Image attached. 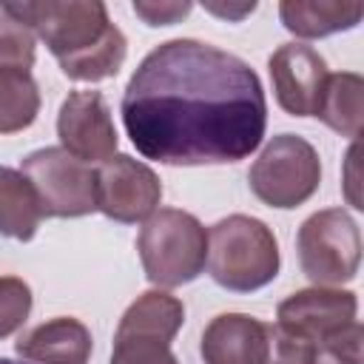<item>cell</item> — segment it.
<instances>
[{"label": "cell", "mask_w": 364, "mask_h": 364, "mask_svg": "<svg viewBox=\"0 0 364 364\" xmlns=\"http://www.w3.org/2000/svg\"><path fill=\"white\" fill-rule=\"evenodd\" d=\"M119 111L134 148L162 165L239 162L267 128L259 74L242 57L191 37L145 54Z\"/></svg>", "instance_id": "1"}, {"label": "cell", "mask_w": 364, "mask_h": 364, "mask_svg": "<svg viewBox=\"0 0 364 364\" xmlns=\"http://www.w3.org/2000/svg\"><path fill=\"white\" fill-rule=\"evenodd\" d=\"M0 11L28 26L57 57L68 80L100 82L125 63L128 40L100 0H23L3 3Z\"/></svg>", "instance_id": "2"}, {"label": "cell", "mask_w": 364, "mask_h": 364, "mask_svg": "<svg viewBox=\"0 0 364 364\" xmlns=\"http://www.w3.org/2000/svg\"><path fill=\"white\" fill-rule=\"evenodd\" d=\"M208 273L233 293H253L279 273V242L273 230L245 213H230L208 230Z\"/></svg>", "instance_id": "3"}, {"label": "cell", "mask_w": 364, "mask_h": 364, "mask_svg": "<svg viewBox=\"0 0 364 364\" xmlns=\"http://www.w3.org/2000/svg\"><path fill=\"white\" fill-rule=\"evenodd\" d=\"M139 262L151 284L179 287L193 282L208 262V230L205 225L179 208L154 210L136 239Z\"/></svg>", "instance_id": "4"}, {"label": "cell", "mask_w": 364, "mask_h": 364, "mask_svg": "<svg viewBox=\"0 0 364 364\" xmlns=\"http://www.w3.org/2000/svg\"><path fill=\"white\" fill-rule=\"evenodd\" d=\"M301 273L316 287L353 282L361 264V233L344 208H324L310 213L296 236Z\"/></svg>", "instance_id": "5"}, {"label": "cell", "mask_w": 364, "mask_h": 364, "mask_svg": "<svg viewBox=\"0 0 364 364\" xmlns=\"http://www.w3.org/2000/svg\"><path fill=\"white\" fill-rule=\"evenodd\" d=\"M182 321L185 304L176 296L165 290H148L136 296L117 324L108 364H179L171 341Z\"/></svg>", "instance_id": "6"}, {"label": "cell", "mask_w": 364, "mask_h": 364, "mask_svg": "<svg viewBox=\"0 0 364 364\" xmlns=\"http://www.w3.org/2000/svg\"><path fill=\"white\" fill-rule=\"evenodd\" d=\"M250 191L270 208H299L307 202L321 182V159L318 151L296 134L273 136L247 173Z\"/></svg>", "instance_id": "7"}, {"label": "cell", "mask_w": 364, "mask_h": 364, "mask_svg": "<svg viewBox=\"0 0 364 364\" xmlns=\"http://www.w3.org/2000/svg\"><path fill=\"white\" fill-rule=\"evenodd\" d=\"M20 173L31 182L43 216L77 219L97 210V171L63 148H37Z\"/></svg>", "instance_id": "8"}, {"label": "cell", "mask_w": 364, "mask_h": 364, "mask_svg": "<svg viewBox=\"0 0 364 364\" xmlns=\"http://www.w3.org/2000/svg\"><path fill=\"white\" fill-rule=\"evenodd\" d=\"M162 199V185L145 162L114 154L97 168V210L114 222L134 225L148 219Z\"/></svg>", "instance_id": "9"}, {"label": "cell", "mask_w": 364, "mask_h": 364, "mask_svg": "<svg viewBox=\"0 0 364 364\" xmlns=\"http://www.w3.org/2000/svg\"><path fill=\"white\" fill-rule=\"evenodd\" d=\"M60 148L80 162H108L117 154L119 136L100 91H71L57 114Z\"/></svg>", "instance_id": "10"}, {"label": "cell", "mask_w": 364, "mask_h": 364, "mask_svg": "<svg viewBox=\"0 0 364 364\" xmlns=\"http://www.w3.org/2000/svg\"><path fill=\"white\" fill-rule=\"evenodd\" d=\"M267 68L276 102L290 117H316L330 77L324 57L307 43H284L270 54Z\"/></svg>", "instance_id": "11"}, {"label": "cell", "mask_w": 364, "mask_h": 364, "mask_svg": "<svg viewBox=\"0 0 364 364\" xmlns=\"http://www.w3.org/2000/svg\"><path fill=\"white\" fill-rule=\"evenodd\" d=\"M358 313V299L338 287H307L290 293L276 307V324L310 344L350 327Z\"/></svg>", "instance_id": "12"}, {"label": "cell", "mask_w": 364, "mask_h": 364, "mask_svg": "<svg viewBox=\"0 0 364 364\" xmlns=\"http://www.w3.org/2000/svg\"><path fill=\"white\" fill-rule=\"evenodd\" d=\"M199 353L205 364H264L267 324L245 313H222L205 327Z\"/></svg>", "instance_id": "13"}, {"label": "cell", "mask_w": 364, "mask_h": 364, "mask_svg": "<svg viewBox=\"0 0 364 364\" xmlns=\"http://www.w3.org/2000/svg\"><path fill=\"white\" fill-rule=\"evenodd\" d=\"M91 347V330L71 316L48 318L23 333L14 344L17 355L31 364H88Z\"/></svg>", "instance_id": "14"}, {"label": "cell", "mask_w": 364, "mask_h": 364, "mask_svg": "<svg viewBox=\"0 0 364 364\" xmlns=\"http://www.w3.org/2000/svg\"><path fill=\"white\" fill-rule=\"evenodd\" d=\"M279 17L290 34L316 40L355 28L364 17V6L347 0H282Z\"/></svg>", "instance_id": "15"}, {"label": "cell", "mask_w": 364, "mask_h": 364, "mask_svg": "<svg viewBox=\"0 0 364 364\" xmlns=\"http://www.w3.org/2000/svg\"><path fill=\"white\" fill-rule=\"evenodd\" d=\"M316 117L347 139H358L364 119V80L355 71H338L327 77Z\"/></svg>", "instance_id": "16"}, {"label": "cell", "mask_w": 364, "mask_h": 364, "mask_svg": "<svg viewBox=\"0 0 364 364\" xmlns=\"http://www.w3.org/2000/svg\"><path fill=\"white\" fill-rule=\"evenodd\" d=\"M40 219L43 208L31 182L20 171L0 165V236L28 242L34 239Z\"/></svg>", "instance_id": "17"}, {"label": "cell", "mask_w": 364, "mask_h": 364, "mask_svg": "<svg viewBox=\"0 0 364 364\" xmlns=\"http://www.w3.org/2000/svg\"><path fill=\"white\" fill-rule=\"evenodd\" d=\"M40 114V91L28 71H0V134L26 131Z\"/></svg>", "instance_id": "18"}, {"label": "cell", "mask_w": 364, "mask_h": 364, "mask_svg": "<svg viewBox=\"0 0 364 364\" xmlns=\"http://www.w3.org/2000/svg\"><path fill=\"white\" fill-rule=\"evenodd\" d=\"M34 31L0 11V71H28L37 57Z\"/></svg>", "instance_id": "19"}, {"label": "cell", "mask_w": 364, "mask_h": 364, "mask_svg": "<svg viewBox=\"0 0 364 364\" xmlns=\"http://www.w3.org/2000/svg\"><path fill=\"white\" fill-rule=\"evenodd\" d=\"M361 338H364V330H361L358 321H353L350 327L316 341L310 364H364Z\"/></svg>", "instance_id": "20"}, {"label": "cell", "mask_w": 364, "mask_h": 364, "mask_svg": "<svg viewBox=\"0 0 364 364\" xmlns=\"http://www.w3.org/2000/svg\"><path fill=\"white\" fill-rule=\"evenodd\" d=\"M31 313V287L17 276H0V338L17 333Z\"/></svg>", "instance_id": "21"}, {"label": "cell", "mask_w": 364, "mask_h": 364, "mask_svg": "<svg viewBox=\"0 0 364 364\" xmlns=\"http://www.w3.org/2000/svg\"><path fill=\"white\" fill-rule=\"evenodd\" d=\"M313 344L282 330L279 324H267V358L264 364H310Z\"/></svg>", "instance_id": "22"}, {"label": "cell", "mask_w": 364, "mask_h": 364, "mask_svg": "<svg viewBox=\"0 0 364 364\" xmlns=\"http://www.w3.org/2000/svg\"><path fill=\"white\" fill-rule=\"evenodd\" d=\"M193 3H156V0H134V14L145 26H173L188 17Z\"/></svg>", "instance_id": "23"}, {"label": "cell", "mask_w": 364, "mask_h": 364, "mask_svg": "<svg viewBox=\"0 0 364 364\" xmlns=\"http://www.w3.org/2000/svg\"><path fill=\"white\" fill-rule=\"evenodd\" d=\"M256 9V3H242V6H222V3H205V11L216 14V17H225V20H242L247 17L250 11Z\"/></svg>", "instance_id": "24"}, {"label": "cell", "mask_w": 364, "mask_h": 364, "mask_svg": "<svg viewBox=\"0 0 364 364\" xmlns=\"http://www.w3.org/2000/svg\"><path fill=\"white\" fill-rule=\"evenodd\" d=\"M0 364H23V361H11V358H0Z\"/></svg>", "instance_id": "25"}]
</instances>
